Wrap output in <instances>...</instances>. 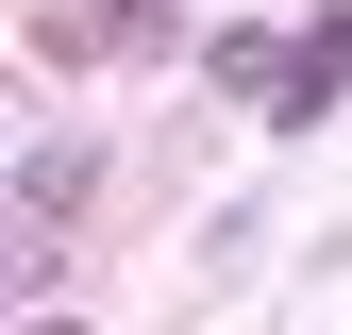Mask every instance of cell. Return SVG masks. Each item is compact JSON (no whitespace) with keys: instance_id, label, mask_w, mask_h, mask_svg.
Masks as SVG:
<instances>
[{"instance_id":"cell-1","label":"cell","mask_w":352,"mask_h":335,"mask_svg":"<svg viewBox=\"0 0 352 335\" xmlns=\"http://www.w3.org/2000/svg\"><path fill=\"white\" fill-rule=\"evenodd\" d=\"M84 185H101V151H84V135H51V151H17V218H67Z\"/></svg>"},{"instance_id":"cell-2","label":"cell","mask_w":352,"mask_h":335,"mask_svg":"<svg viewBox=\"0 0 352 335\" xmlns=\"http://www.w3.org/2000/svg\"><path fill=\"white\" fill-rule=\"evenodd\" d=\"M336 84H352V17H319V34H302V84H285V117H319Z\"/></svg>"}]
</instances>
